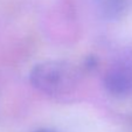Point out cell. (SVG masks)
Instances as JSON below:
<instances>
[{"mask_svg": "<svg viewBox=\"0 0 132 132\" xmlns=\"http://www.w3.org/2000/svg\"><path fill=\"white\" fill-rule=\"evenodd\" d=\"M35 132H59V131H55V130H50V129H40V130H36Z\"/></svg>", "mask_w": 132, "mask_h": 132, "instance_id": "obj_4", "label": "cell"}, {"mask_svg": "<svg viewBox=\"0 0 132 132\" xmlns=\"http://www.w3.org/2000/svg\"><path fill=\"white\" fill-rule=\"evenodd\" d=\"M94 7L105 20H118L124 18L132 7V0H92Z\"/></svg>", "mask_w": 132, "mask_h": 132, "instance_id": "obj_3", "label": "cell"}, {"mask_svg": "<svg viewBox=\"0 0 132 132\" xmlns=\"http://www.w3.org/2000/svg\"><path fill=\"white\" fill-rule=\"evenodd\" d=\"M103 83L113 96H132V52L125 53L112 62L105 71Z\"/></svg>", "mask_w": 132, "mask_h": 132, "instance_id": "obj_2", "label": "cell"}, {"mask_svg": "<svg viewBox=\"0 0 132 132\" xmlns=\"http://www.w3.org/2000/svg\"><path fill=\"white\" fill-rule=\"evenodd\" d=\"M81 72L68 61L52 60L37 63L29 72V82L40 92L49 96H63L76 88Z\"/></svg>", "mask_w": 132, "mask_h": 132, "instance_id": "obj_1", "label": "cell"}]
</instances>
